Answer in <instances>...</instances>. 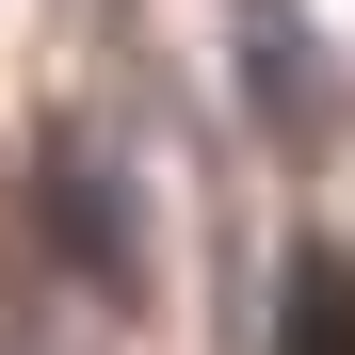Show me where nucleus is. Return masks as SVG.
I'll use <instances>...</instances> for the list:
<instances>
[{"label": "nucleus", "mask_w": 355, "mask_h": 355, "mask_svg": "<svg viewBox=\"0 0 355 355\" xmlns=\"http://www.w3.org/2000/svg\"><path fill=\"white\" fill-rule=\"evenodd\" d=\"M49 226H65V259L81 275H113V259H130V226H113V178L65 146V162H49Z\"/></svg>", "instance_id": "f03ea898"}, {"label": "nucleus", "mask_w": 355, "mask_h": 355, "mask_svg": "<svg viewBox=\"0 0 355 355\" xmlns=\"http://www.w3.org/2000/svg\"><path fill=\"white\" fill-rule=\"evenodd\" d=\"M226 49H243V81H259V113H275L291 146L339 130V65H323V33L291 17V0H243V33H226Z\"/></svg>", "instance_id": "f257e3e1"}]
</instances>
